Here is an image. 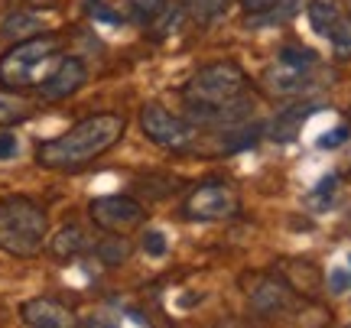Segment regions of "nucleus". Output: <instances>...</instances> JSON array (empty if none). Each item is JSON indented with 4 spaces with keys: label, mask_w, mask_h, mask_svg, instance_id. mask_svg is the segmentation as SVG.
Returning <instances> with one entry per match:
<instances>
[{
    "label": "nucleus",
    "mask_w": 351,
    "mask_h": 328,
    "mask_svg": "<svg viewBox=\"0 0 351 328\" xmlns=\"http://www.w3.org/2000/svg\"><path fill=\"white\" fill-rule=\"evenodd\" d=\"M85 78H88L85 65L78 59H72V55H65L49 72V78L39 85V94H43V101H65V98H72L85 85Z\"/></svg>",
    "instance_id": "1a4fd4ad"
},
{
    "label": "nucleus",
    "mask_w": 351,
    "mask_h": 328,
    "mask_svg": "<svg viewBox=\"0 0 351 328\" xmlns=\"http://www.w3.org/2000/svg\"><path fill=\"white\" fill-rule=\"evenodd\" d=\"M143 251L150 253V257H163L166 253V238L160 231H147L143 234Z\"/></svg>",
    "instance_id": "a878e982"
},
{
    "label": "nucleus",
    "mask_w": 351,
    "mask_h": 328,
    "mask_svg": "<svg viewBox=\"0 0 351 328\" xmlns=\"http://www.w3.org/2000/svg\"><path fill=\"white\" fill-rule=\"evenodd\" d=\"M348 10H351V0H348Z\"/></svg>",
    "instance_id": "7c9ffc66"
},
{
    "label": "nucleus",
    "mask_w": 351,
    "mask_h": 328,
    "mask_svg": "<svg viewBox=\"0 0 351 328\" xmlns=\"http://www.w3.org/2000/svg\"><path fill=\"white\" fill-rule=\"evenodd\" d=\"M88 251V234L85 227L78 225H65L56 238H52V253L59 257V260H72V257H82Z\"/></svg>",
    "instance_id": "4468645a"
},
{
    "label": "nucleus",
    "mask_w": 351,
    "mask_h": 328,
    "mask_svg": "<svg viewBox=\"0 0 351 328\" xmlns=\"http://www.w3.org/2000/svg\"><path fill=\"white\" fill-rule=\"evenodd\" d=\"M88 215L108 234H130L147 221V208L130 195H104L88 205Z\"/></svg>",
    "instance_id": "0eeeda50"
},
{
    "label": "nucleus",
    "mask_w": 351,
    "mask_h": 328,
    "mask_svg": "<svg viewBox=\"0 0 351 328\" xmlns=\"http://www.w3.org/2000/svg\"><path fill=\"white\" fill-rule=\"evenodd\" d=\"M296 292L289 290V283L283 277H254L251 290H247V299H251V309L257 316H283L293 309V299Z\"/></svg>",
    "instance_id": "6e6552de"
},
{
    "label": "nucleus",
    "mask_w": 351,
    "mask_h": 328,
    "mask_svg": "<svg viewBox=\"0 0 351 328\" xmlns=\"http://www.w3.org/2000/svg\"><path fill=\"white\" fill-rule=\"evenodd\" d=\"M280 277L289 283V290L296 296H306V299H315L322 292V270L309 260H283L280 264Z\"/></svg>",
    "instance_id": "9b49d317"
},
{
    "label": "nucleus",
    "mask_w": 351,
    "mask_h": 328,
    "mask_svg": "<svg viewBox=\"0 0 351 328\" xmlns=\"http://www.w3.org/2000/svg\"><path fill=\"white\" fill-rule=\"evenodd\" d=\"M16 153V137L13 134H0V160H10Z\"/></svg>",
    "instance_id": "c756f323"
},
{
    "label": "nucleus",
    "mask_w": 351,
    "mask_h": 328,
    "mask_svg": "<svg viewBox=\"0 0 351 328\" xmlns=\"http://www.w3.org/2000/svg\"><path fill=\"white\" fill-rule=\"evenodd\" d=\"M130 240L124 238V234H111V238H104L95 247V253L101 257V264H108V266H121V264H127V257H130Z\"/></svg>",
    "instance_id": "6ab92c4d"
},
{
    "label": "nucleus",
    "mask_w": 351,
    "mask_h": 328,
    "mask_svg": "<svg viewBox=\"0 0 351 328\" xmlns=\"http://www.w3.org/2000/svg\"><path fill=\"white\" fill-rule=\"evenodd\" d=\"M348 264H351V260H348Z\"/></svg>",
    "instance_id": "2f4dec72"
},
{
    "label": "nucleus",
    "mask_w": 351,
    "mask_h": 328,
    "mask_svg": "<svg viewBox=\"0 0 351 328\" xmlns=\"http://www.w3.org/2000/svg\"><path fill=\"white\" fill-rule=\"evenodd\" d=\"M39 29H43V20H39L36 13H13V16L3 20L0 36L3 39H29V36H36Z\"/></svg>",
    "instance_id": "a211bd4d"
},
{
    "label": "nucleus",
    "mask_w": 351,
    "mask_h": 328,
    "mask_svg": "<svg viewBox=\"0 0 351 328\" xmlns=\"http://www.w3.org/2000/svg\"><path fill=\"white\" fill-rule=\"evenodd\" d=\"M309 114H315V104L313 101H302V104H289V108H283V111L270 121V127H267L270 140H276V143H289V140H296V134H300V127L306 124V117H309Z\"/></svg>",
    "instance_id": "f8f14e48"
},
{
    "label": "nucleus",
    "mask_w": 351,
    "mask_h": 328,
    "mask_svg": "<svg viewBox=\"0 0 351 328\" xmlns=\"http://www.w3.org/2000/svg\"><path fill=\"white\" fill-rule=\"evenodd\" d=\"M335 186H339V176H326L319 186H315V192H309V208L313 212H326L328 202H332V195H335Z\"/></svg>",
    "instance_id": "5701e85b"
},
{
    "label": "nucleus",
    "mask_w": 351,
    "mask_h": 328,
    "mask_svg": "<svg viewBox=\"0 0 351 328\" xmlns=\"http://www.w3.org/2000/svg\"><path fill=\"white\" fill-rule=\"evenodd\" d=\"M29 114H33V104L26 101V98H20L13 88L0 91V127L20 124V121H26Z\"/></svg>",
    "instance_id": "dca6fc26"
},
{
    "label": "nucleus",
    "mask_w": 351,
    "mask_h": 328,
    "mask_svg": "<svg viewBox=\"0 0 351 328\" xmlns=\"http://www.w3.org/2000/svg\"><path fill=\"white\" fill-rule=\"evenodd\" d=\"M169 0H130V13H134V23L140 26H150L160 13L166 10Z\"/></svg>",
    "instance_id": "412c9836"
},
{
    "label": "nucleus",
    "mask_w": 351,
    "mask_h": 328,
    "mask_svg": "<svg viewBox=\"0 0 351 328\" xmlns=\"http://www.w3.org/2000/svg\"><path fill=\"white\" fill-rule=\"evenodd\" d=\"M182 23V7H173V3H166V10L156 16L150 23V29H153V36H169L176 26Z\"/></svg>",
    "instance_id": "b1692460"
},
{
    "label": "nucleus",
    "mask_w": 351,
    "mask_h": 328,
    "mask_svg": "<svg viewBox=\"0 0 351 328\" xmlns=\"http://www.w3.org/2000/svg\"><path fill=\"white\" fill-rule=\"evenodd\" d=\"M88 13L95 20H104V23H127V20H134L130 0H88Z\"/></svg>",
    "instance_id": "f3484780"
},
{
    "label": "nucleus",
    "mask_w": 351,
    "mask_h": 328,
    "mask_svg": "<svg viewBox=\"0 0 351 328\" xmlns=\"http://www.w3.org/2000/svg\"><path fill=\"white\" fill-rule=\"evenodd\" d=\"M49 234V218L43 205L26 195L0 199V251L10 257H36Z\"/></svg>",
    "instance_id": "7ed1b4c3"
},
{
    "label": "nucleus",
    "mask_w": 351,
    "mask_h": 328,
    "mask_svg": "<svg viewBox=\"0 0 351 328\" xmlns=\"http://www.w3.org/2000/svg\"><path fill=\"white\" fill-rule=\"evenodd\" d=\"M127 130V121L121 114H91L75 127H69L62 137L39 143L36 163L43 169H59V173H75L82 166L95 163L98 156L117 147Z\"/></svg>",
    "instance_id": "f257e3e1"
},
{
    "label": "nucleus",
    "mask_w": 351,
    "mask_h": 328,
    "mask_svg": "<svg viewBox=\"0 0 351 328\" xmlns=\"http://www.w3.org/2000/svg\"><path fill=\"white\" fill-rule=\"evenodd\" d=\"M341 16L345 13H341L339 0H309V23H313V29L319 36H328L339 26Z\"/></svg>",
    "instance_id": "2eb2a0df"
},
{
    "label": "nucleus",
    "mask_w": 351,
    "mask_h": 328,
    "mask_svg": "<svg viewBox=\"0 0 351 328\" xmlns=\"http://www.w3.org/2000/svg\"><path fill=\"white\" fill-rule=\"evenodd\" d=\"M309 72H302V68H289V65L276 62L270 72H267V88L280 94V98H289V94H302V91L309 88Z\"/></svg>",
    "instance_id": "ddd939ff"
},
{
    "label": "nucleus",
    "mask_w": 351,
    "mask_h": 328,
    "mask_svg": "<svg viewBox=\"0 0 351 328\" xmlns=\"http://www.w3.org/2000/svg\"><path fill=\"white\" fill-rule=\"evenodd\" d=\"M23 322L33 328H72L75 325V316L72 309H65L59 299H49V296H39V299H29L23 303Z\"/></svg>",
    "instance_id": "9d476101"
},
{
    "label": "nucleus",
    "mask_w": 351,
    "mask_h": 328,
    "mask_svg": "<svg viewBox=\"0 0 351 328\" xmlns=\"http://www.w3.org/2000/svg\"><path fill=\"white\" fill-rule=\"evenodd\" d=\"M276 62L289 65V68H302V72H309V68H315V52L306 49V46H283L280 49V55H276Z\"/></svg>",
    "instance_id": "aec40b11"
},
{
    "label": "nucleus",
    "mask_w": 351,
    "mask_h": 328,
    "mask_svg": "<svg viewBox=\"0 0 351 328\" xmlns=\"http://www.w3.org/2000/svg\"><path fill=\"white\" fill-rule=\"evenodd\" d=\"M247 75L238 62H212L202 65L195 75L186 81L182 98H186L189 111H212L221 104L238 101L241 94H247Z\"/></svg>",
    "instance_id": "20e7f679"
},
{
    "label": "nucleus",
    "mask_w": 351,
    "mask_h": 328,
    "mask_svg": "<svg viewBox=\"0 0 351 328\" xmlns=\"http://www.w3.org/2000/svg\"><path fill=\"white\" fill-rule=\"evenodd\" d=\"M348 137H351L348 127H335V130H328L326 137H319V147H322V150H335V147H341Z\"/></svg>",
    "instance_id": "bb28decb"
},
{
    "label": "nucleus",
    "mask_w": 351,
    "mask_h": 328,
    "mask_svg": "<svg viewBox=\"0 0 351 328\" xmlns=\"http://www.w3.org/2000/svg\"><path fill=\"white\" fill-rule=\"evenodd\" d=\"M241 212V195L228 182H202L182 202V215L189 221H228Z\"/></svg>",
    "instance_id": "423d86ee"
},
{
    "label": "nucleus",
    "mask_w": 351,
    "mask_h": 328,
    "mask_svg": "<svg viewBox=\"0 0 351 328\" xmlns=\"http://www.w3.org/2000/svg\"><path fill=\"white\" fill-rule=\"evenodd\" d=\"M328 39H332V49L339 59H351V16H341L339 26L328 33Z\"/></svg>",
    "instance_id": "4be33fe9"
},
{
    "label": "nucleus",
    "mask_w": 351,
    "mask_h": 328,
    "mask_svg": "<svg viewBox=\"0 0 351 328\" xmlns=\"http://www.w3.org/2000/svg\"><path fill=\"white\" fill-rule=\"evenodd\" d=\"M140 130L150 143L173 153H189L199 140V127L186 117H179V114H169L160 104H147L140 111Z\"/></svg>",
    "instance_id": "39448f33"
},
{
    "label": "nucleus",
    "mask_w": 351,
    "mask_h": 328,
    "mask_svg": "<svg viewBox=\"0 0 351 328\" xmlns=\"http://www.w3.org/2000/svg\"><path fill=\"white\" fill-rule=\"evenodd\" d=\"M228 0H186L182 3V10H189L195 20H212L218 13H225Z\"/></svg>",
    "instance_id": "393cba45"
},
{
    "label": "nucleus",
    "mask_w": 351,
    "mask_h": 328,
    "mask_svg": "<svg viewBox=\"0 0 351 328\" xmlns=\"http://www.w3.org/2000/svg\"><path fill=\"white\" fill-rule=\"evenodd\" d=\"M348 283H351V277L345 273V270H332V273H328V290L335 292V296L348 292Z\"/></svg>",
    "instance_id": "cd10ccee"
},
{
    "label": "nucleus",
    "mask_w": 351,
    "mask_h": 328,
    "mask_svg": "<svg viewBox=\"0 0 351 328\" xmlns=\"http://www.w3.org/2000/svg\"><path fill=\"white\" fill-rule=\"evenodd\" d=\"M62 59V42L52 33H36L29 39H20L13 49L0 55V85L13 91L39 88L49 72Z\"/></svg>",
    "instance_id": "f03ea898"
},
{
    "label": "nucleus",
    "mask_w": 351,
    "mask_h": 328,
    "mask_svg": "<svg viewBox=\"0 0 351 328\" xmlns=\"http://www.w3.org/2000/svg\"><path fill=\"white\" fill-rule=\"evenodd\" d=\"M283 0H241V7L247 13H263V10H270V7H280Z\"/></svg>",
    "instance_id": "c85d7f7f"
}]
</instances>
